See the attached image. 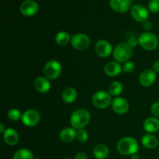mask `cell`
<instances>
[{
  "mask_svg": "<svg viewBox=\"0 0 159 159\" xmlns=\"http://www.w3.org/2000/svg\"><path fill=\"white\" fill-rule=\"evenodd\" d=\"M131 0H110V6L115 12L124 13L131 9Z\"/></svg>",
  "mask_w": 159,
  "mask_h": 159,
  "instance_id": "obj_12",
  "label": "cell"
},
{
  "mask_svg": "<svg viewBox=\"0 0 159 159\" xmlns=\"http://www.w3.org/2000/svg\"><path fill=\"white\" fill-rule=\"evenodd\" d=\"M143 127L148 134L155 133L159 130V120L156 117H148L144 120Z\"/></svg>",
  "mask_w": 159,
  "mask_h": 159,
  "instance_id": "obj_19",
  "label": "cell"
},
{
  "mask_svg": "<svg viewBox=\"0 0 159 159\" xmlns=\"http://www.w3.org/2000/svg\"><path fill=\"white\" fill-rule=\"evenodd\" d=\"M142 27L146 32H149V30H151L152 28V23L148 20H147L142 23Z\"/></svg>",
  "mask_w": 159,
  "mask_h": 159,
  "instance_id": "obj_32",
  "label": "cell"
},
{
  "mask_svg": "<svg viewBox=\"0 0 159 159\" xmlns=\"http://www.w3.org/2000/svg\"><path fill=\"white\" fill-rule=\"evenodd\" d=\"M5 130H6V129H5L3 124H0V132L1 133H4Z\"/></svg>",
  "mask_w": 159,
  "mask_h": 159,
  "instance_id": "obj_35",
  "label": "cell"
},
{
  "mask_svg": "<svg viewBox=\"0 0 159 159\" xmlns=\"http://www.w3.org/2000/svg\"><path fill=\"white\" fill-rule=\"evenodd\" d=\"M123 71V67L117 61H110L104 67V71L106 75L110 77H115L119 75Z\"/></svg>",
  "mask_w": 159,
  "mask_h": 159,
  "instance_id": "obj_15",
  "label": "cell"
},
{
  "mask_svg": "<svg viewBox=\"0 0 159 159\" xmlns=\"http://www.w3.org/2000/svg\"><path fill=\"white\" fill-rule=\"evenodd\" d=\"M151 112L156 117H159V102H154L151 107Z\"/></svg>",
  "mask_w": 159,
  "mask_h": 159,
  "instance_id": "obj_30",
  "label": "cell"
},
{
  "mask_svg": "<svg viewBox=\"0 0 159 159\" xmlns=\"http://www.w3.org/2000/svg\"><path fill=\"white\" fill-rule=\"evenodd\" d=\"M22 122L25 126L29 127H34L37 125L40 122V113L35 110H27L23 113L22 116Z\"/></svg>",
  "mask_w": 159,
  "mask_h": 159,
  "instance_id": "obj_8",
  "label": "cell"
},
{
  "mask_svg": "<svg viewBox=\"0 0 159 159\" xmlns=\"http://www.w3.org/2000/svg\"><path fill=\"white\" fill-rule=\"evenodd\" d=\"M65 159H71V158H65Z\"/></svg>",
  "mask_w": 159,
  "mask_h": 159,
  "instance_id": "obj_38",
  "label": "cell"
},
{
  "mask_svg": "<svg viewBox=\"0 0 159 159\" xmlns=\"http://www.w3.org/2000/svg\"><path fill=\"white\" fill-rule=\"evenodd\" d=\"M7 116L11 121H18L22 119L23 114H21L20 110L17 109H11L8 112Z\"/></svg>",
  "mask_w": 159,
  "mask_h": 159,
  "instance_id": "obj_26",
  "label": "cell"
},
{
  "mask_svg": "<svg viewBox=\"0 0 159 159\" xmlns=\"http://www.w3.org/2000/svg\"><path fill=\"white\" fill-rule=\"evenodd\" d=\"M77 132L73 127H65L60 132V139L65 143L71 142L76 138Z\"/></svg>",
  "mask_w": 159,
  "mask_h": 159,
  "instance_id": "obj_18",
  "label": "cell"
},
{
  "mask_svg": "<svg viewBox=\"0 0 159 159\" xmlns=\"http://www.w3.org/2000/svg\"><path fill=\"white\" fill-rule=\"evenodd\" d=\"M13 159H34V155L29 149L20 148L15 152Z\"/></svg>",
  "mask_w": 159,
  "mask_h": 159,
  "instance_id": "obj_24",
  "label": "cell"
},
{
  "mask_svg": "<svg viewBox=\"0 0 159 159\" xmlns=\"http://www.w3.org/2000/svg\"><path fill=\"white\" fill-rule=\"evenodd\" d=\"M116 149L120 155H132L137 154L139 145L134 138L127 137L120 140L116 145Z\"/></svg>",
  "mask_w": 159,
  "mask_h": 159,
  "instance_id": "obj_2",
  "label": "cell"
},
{
  "mask_svg": "<svg viewBox=\"0 0 159 159\" xmlns=\"http://www.w3.org/2000/svg\"><path fill=\"white\" fill-rule=\"evenodd\" d=\"M127 43L130 47V48H134V47H136L139 43H138V39H137L136 37H131L127 40Z\"/></svg>",
  "mask_w": 159,
  "mask_h": 159,
  "instance_id": "obj_31",
  "label": "cell"
},
{
  "mask_svg": "<svg viewBox=\"0 0 159 159\" xmlns=\"http://www.w3.org/2000/svg\"><path fill=\"white\" fill-rule=\"evenodd\" d=\"M112 107L115 113L118 114H125L129 110V103L124 98L116 97L113 99Z\"/></svg>",
  "mask_w": 159,
  "mask_h": 159,
  "instance_id": "obj_14",
  "label": "cell"
},
{
  "mask_svg": "<svg viewBox=\"0 0 159 159\" xmlns=\"http://www.w3.org/2000/svg\"><path fill=\"white\" fill-rule=\"evenodd\" d=\"M156 80V73L152 69H146L141 73L139 82L142 86L149 87L153 85Z\"/></svg>",
  "mask_w": 159,
  "mask_h": 159,
  "instance_id": "obj_13",
  "label": "cell"
},
{
  "mask_svg": "<svg viewBox=\"0 0 159 159\" xmlns=\"http://www.w3.org/2000/svg\"><path fill=\"white\" fill-rule=\"evenodd\" d=\"M141 143L143 145L148 149H154L156 148L158 145V140L154 135L151 134H145L141 139Z\"/></svg>",
  "mask_w": 159,
  "mask_h": 159,
  "instance_id": "obj_21",
  "label": "cell"
},
{
  "mask_svg": "<svg viewBox=\"0 0 159 159\" xmlns=\"http://www.w3.org/2000/svg\"><path fill=\"white\" fill-rule=\"evenodd\" d=\"M140 46L145 51H155L158 45V39L155 34L151 32H144L138 37Z\"/></svg>",
  "mask_w": 159,
  "mask_h": 159,
  "instance_id": "obj_4",
  "label": "cell"
},
{
  "mask_svg": "<svg viewBox=\"0 0 159 159\" xmlns=\"http://www.w3.org/2000/svg\"><path fill=\"white\" fill-rule=\"evenodd\" d=\"M3 139L8 145H16L19 141V134L13 128L9 127L6 128L3 133Z\"/></svg>",
  "mask_w": 159,
  "mask_h": 159,
  "instance_id": "obj_16",
  "label": "cell"
},
{
  "mask_svg": "<svg viewBox=\"0 0 159 159\" xmlns=\"http://www.w3.org/2000/svg\"><path fill=\"white\" fill-rule=\"evenodd\" d=\"M34 159H40V158H34Z\"/></svg>",
  "mask_w": 159,
  "mask_h": 159,
  "instance_id": "obj_37",
  "label": "cell"
},
{
  "mask_svg": "<svg viewBox=\"0 0 159 159\" xmlns=\"http://www.w3.org/2000/svg\"><path fill=\"white\" fill-rule=\"evenodd\" d=\"M93 105L99 109H106L112 104V96L105 91H98L92 97Z\"/></svg>",
  "mask_w": 159,
  "mask_h": 159,
  "instance_id": "obj_5",
  "label": "cell"
},
{
  "mask_svg": "<svg viewBox=\"0 0 159 159\" xmlns=\"http://www.w3.org/2000/svg\"><path fill=\"white\" fill-rule=\"evenodd\" d=\"M133 50L127 43H120L113 49V55L115 61L119 63H125L128 61L132 56Z\"/></svg>",
  "mask_w": 159,
  "mask_h": 159,
  "instance_id": "obj_3",
  "label": "cell"
},
{
  "mask_svg": "<svg viewBox=\"0 0 159 159\" xmlns=\"http://www.w3.org/2000/svg\"><path fill=\"white\" fill-rule=\"evenodd\" d=\"M131 159H139V156L137 154H134L131 155Z\"/></svg>",
  "mask_w": 159,
  "mask_h": 159,
  "instance_id": "obj_36",
  "label": "cell"
},
{
  "mask_svg": "<svg viewBox=\"0 0 159 159\" xmlns=\"http://www.w3.org/2000/svg\"><path fill=\"white\" fill-rule=\"evenodd\" d=\"M95 50L96 54L101 57H108L113 51L111 43L106 40H99L96 43Z\"/></svg>",
  "mask_w": 159,
  "mask_h": 159,
  "instance_id": "obj_11",
  "label": "cell"
},
{
  "mask_svg": "<svg viewBox=\"0 0 159 159\" xmlns=\"http://www.w3.org/2000/svg\"><path fill=\"white\" fill-rule=\"evenodd\" d=\"M76 138L78 141L81 143H85L86 142L87 140L89 138V134L84 129H80L77 131V135H76Z\"/></svg>",
  "mask_w": 159,
  "mask_h": 159,
  "instance_id": "obj_27",
  "label": "cell"
},
{
  "mask_svg": "<svg viewBox=\"0 0 159 159\" xmlns=\"http://www.w3.org/2000/svg\"><path fill=\"white\" fill-rule=\"evenodd\" d=\"M39 6L34 0H26L20 5V12L25 16H33L38 12Z\"/></svg>",
  "mask_w": 159,
  "mask_h": 159,
  "instance_id": "obj_10",
  "label": "cell"
},
{
  "mask_svg": "<svg viewBox=\"0 0 159 159\" xmlns=\"http://www.w3.org/2000/svg\"><path fill=\"white\" fill-rule=\"evenodd\" d=\"M71 44L77 51H85L89 47L90 39L86 34H77L71 37Z\"/></svg>",
  "mask_w": 159,
  "mask_h": 159,
  "instance_id": "obj_7",
  "label": "cell"
},
{
  "mask_svg": "<svg viewBox=\"0 0 159 159\" xmlns=\"http://www.w3.org/2000/svg\"><path fill=\"white\" fill-rule=\"evenodd\" d=\"M152 70L155 73H159V61L154 62L153 65H152Z\"/></svg>",
  "mask_w": 159,
  "mask_h": 159,
  "instance_id": "obj_34",
  "label": "cell"
},
{
  "mask_svg": "<svg viewBox=\"0 0 159 159\" xmlns=\"http://www.w3.org/2000/svg\"><path fill=\"white\" fill-rule=\"evenodd\" d=\"M71 38L69 34L65 31L57 33L55 36V42L59 46H65L71 41Z\"/></svg>",
  "mask_w": 159,
  "mask_h": 159,
  "instance_id": "obj_23",
  "label": "cell"
},
{
  "mask_svg": "<svg viewBox=\"0 0 159 159\" xmlns=\"http://www.w3.org/2000/svg\"><path fill=\"white\" fill-rule=\"evenodd\" d=\"M93 153L96 159H106L109 156L110 151L105 144H99L95 146Z\"/></svg>",
  "mask_w": 159,
  "mask_h": 159,
  "instance_id": "obj_20",
  "label": "cell"
},
{
  "mask_svg": "<svg viewBox=\"0 0 159 159\" xmlns=\"http://www.w3.org/2000/svg\"><path fill=\"white\" fill-rule=\"evenodd\" d=\"M34 88L40 93H46L51 89V83L45 77H37L34 80Z\"/></svg>",
  "mask_w": 159,
  "mask_h": 159,
  "instance_id": "obj_17",
  "label": "cell"
},
{
  "mask_svg": "<svg viewBox=\"0 0 159 159\" xmlns=\"http://www.w3.org/2000/svg\"><path fill=\"white\" fill-rule=\"evenodd\" d=\"M135 69V65L134 62L128 61H126L125 63L123 65V71L126 73H130L132 71H134V70Z\"/></svg>",
  "mask_w": 159,
  "mask_h": 159,
  "instance_id": "obj_29",
  "label": "cell"
},
{
  "mask_svg": "<svg viewBox=\"0 0 159 159\" xmlns=\"http://www.w3.org/2000/svg\"><path fill=\"white\" fill-rule=\"evenodd\" d=\"M87 158L88 157H87L86 154L82 152H78L75 155V159H87Z\"/></svg>",
  "mask_w": 159,
  "mask_h": 159,
  "instance_id": "obj_33",
  "label": "cell"
},
{
  "mask_svg": "<svg viewBox=\"0 0 159 159\" xmlns=\"http://www.w3.org/2000/svg\"><path fill=\"white\" fill-rule=\"evenodd\" d=\"M62 99L66 103H72L77 99V92L74 88L68 87L62 92Z\"/></svg>",
  "mask_w": 159,
  "mask_h": 159,
  "instance_id": "obj_22",
  "label": "cell"
},
{
  "mask_svg": "<svg viewBox=\"0 0 159 159\" xmlns=\"http://www.w3.org/2000/svg\"><path fill=\"white\" fill-rule=\"evenodd\" d=\"M123 89H124V87H123L122 84L120 82L115 81V82H111L110 85H109L108 91L111 96H117L122 93Z\"/></svg>",
  "mask_w": 159,
  "mask_h": 159,
  "instance_id": "obj_25",
  "label": "cell"
},
{
  "mask_svg": "<svg viewBox=\"0 0 159 159\" xmlns=\"http://www.w3.org/2000/svg\"><path fill=\"white\" fill-rule=\"evenodd\" d=\"M91 116L88 110L85 109H78L74 111L70 117V123L73 128L76 130L84 129L89 123Z\"/></svg>",
  "mask_w": 159,
  "mask_h": 159,
  "instance_id": "obj_1",
  "label": "cell"
},
{
  "mask_svg": "<svg viewBox=\"0 0 159 159\" xmlns=\"http://www.w3.org/2000/svg\"><path fill=\"white\" fill-rule=\"evenodd\" d=\"M130 15L135 21L144 23L147 21L149 16L148 10L142 5H135L130 9Z\"/></svg>",
  "mask_w": 159,
  "mask_h": 159,
  "instance_id": "obj_9",
  "label": "cell"
},
{
  "mask_svg": "<svg viewBox=\"0 0 159 159\" xmlns=\"http://www.w3.org/2000/svg\"><path fill=\"white\" fill-rule=\"evenodd\" d=\"M148 8L150 12L157 13L159 12V0H150L148 4Z\"/></svg>",
  "mask_w": 159,
  "mask_h": 159,
  "instance_id": "obj_28",
  "label": "cell"
},
{
  "mask_svg": "<svg viewBox=\"0 0 159 159\" xmlns=\"http://www.w3.org/2000/svg\"><path fill=\"white\" fill-rule=\"evenodd\" d=\"M62 71L61 65L57 61H49L43 68V74L48 80H54L59 77Z\"/></svg>",
  "mask_w": 159,
  "mask_h": 159,
  "instance_id": "obj_6",
  "label": "cell"
}]
</instances>
